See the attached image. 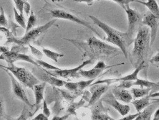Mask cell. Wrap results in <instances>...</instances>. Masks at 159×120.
I'll use <instances>...</instances> for the list:
<instances>
[{
  "instance_id": "obj_1",
  "label": "cell",
  "mask_w": 159,
  "mask_h": 120,
  "mask_svg": "<svg viewBox=\"0 0 159 120\" xmlns=\"http://www.w3.org/2000/svg\"><path fill=\"white\" fill-rule=\"evenodd\" d=\"M93 23L100 29H102L107 35L106 41L118 46L120 50L122 51L123 55L126 58H128V49L130 44L133 43L134 40L128 36L127 32H122L118 31L114 28L111 27V26L106 24V23L100 20L99 19L94 17V16L89 15Z\"/></svg>"
},
{
  "instance_id": "obj_2",
  "label": "cell",
  "mask_w": 159,
  "mask_h": 120,
  "mask_svg": "<svg viewBox=\"0 0 159 120\" xmlns=\"http://www.w3.org/2000/svg\"><path fill=\"white\" fill-rule=\"evenodd\" d=\"M133 43L131 63L133 66L136 68L140 63L145 62L151 46V32L147 26L139 27Z\"/></svg>"
},
{
  "instance_id": "obj_3",
  "label": "cell",
  "mask_w": 159,
  "mask_h": 120,
  "mask_svg": "<svg viewBox=\"0 0 159 120\" xmlns=\"http://www.w3.org/2000/svg\"><path fill=\"white\" fill-rule=\"evenodd\" d=\"M72 42L75 46H76L80 50H83L85 55L91 57V59L94 58L100 57L101 55H111L118 51V49L114 47L106 44L95 37H90L85 42H78L72 40H67Z\"/></svg>"
},
{
  "instance_id": "obj_4",
  "label": "cell",
  "mask_w": 159,
  "mask_h": 120,
  "mask_svg": "<svg viewBox=\"0 0 159 120\" xmlns=\"http://www.w3.org/2000/svg\"><path fill=\"white\" fill-rule=\"evenodd\" d=\"M0 68L4 70H7L13 74L21 84L25 86L33 89L36 84H39V80L34 76L31 72L27 70L25 68L16 66L14 64H11L9 66H4L0 65Z\"/></svg>"
},
{
  "instance_id": "obj_5",
  "label": "cell",
  "mask_w": 159,
  "mask_h": 120,
  "mask_svg": "<svg viewBox=\"0 0 159 120\" xmlns=\"http://www.w3.org/2000/svg\"><path fill=\"white\" fill-rule=\"evenodd\" d=\"M56 20H52L39 27L35 28H32L29 32H25V35L22 37L20 39L15 38V37H9L7 38V41L6 42L7 44L8 43H15L21 46H25V45H29L32 42H34L38 37L41 36L42 35L48 31L49 28L55 25Z\"/></svg>"
},
{
  "instance_id": "obj_6",
  "label": "cell",
  "mask_w": 159,
  "mask_h": 120,
  "mask_svg": "<svg viewBox=\"0 0 159 120\" xmlns=\"http://www.w3.org/2000/svg\"><path fill=\"white\" fill-rule=\"evenodd\" d=\"M50 14L52 15V17H55L56 19H62V20H67L72 21V22L78 23L79 25H81L84 26V27H88V29H90L91 31L95 32V34H97L98 37H102L101 35H100L98 32L93 28L90 24L88 22H86L83 19H80L78 17H77L76 15H72V14L68 12L63 10V9H53V10L50 11Z\"/></svg>"
},
{
  "instance_id": "obj_7",
  "label": "cell",
  "mask_w": 159,
  "mask_h": 120,
  "mask_svg": "<svg viewBox=\"0 0 159 120\" xmlns=\"http://www.w3.org/2000/svg\"><path fill=\"white\" fill-rule=\"evenodd\" d=\"M0 60H5L9 65L14 64V63L18 60L26 61V62L34 65L37 67H40L38 65V63L36 62L35 60L32 59L30 55L13 50H8L5 52V53H2L1 55H0Z\"/></svg>"
},
{
  "instance_id": "obj_8",
  "label": "cell",
  "mask_w": 159,
  "mask_h": 120,
  "mask_svg": "<svg viewBox=\"0 0 159 120\" xmlns=\"http://www.w3.org/2000/svg\"><path fill=\"white\" fill-rule=\"evenodd\" d=\"M93 59H89L88 60L83 61V63L78 66H77L74 69H59V70H52L51 71H48L49 74L55 77H61L64 79H67V78H74V79H80V75L79 74V70L85 65L93 63Z\"/></svg>"
},
{
  "instance_id": "obj_9",
  "label": "cell",
  "mask_w": 159,
  "mask_h": 120,
  "mask_svg": "<svg viewBox=\"0 0 159 120\" xmlns=\"http://www.w3.org/2000/svg\"><path fill=\"white\" fill-rule=\"evenodd\" d=\"M124 9L125 10L128 17V27L127 33L130 38H133V35L137 30V28L139 27L140 22L141 21V16L137 11L130 8L129 5L126 6Z\"/></svg>"
},
{
  "instance_id": "obj_10",
  "label": "cell",
  "mask_w": 159,
  "mask_h": 120,
  "mask_svg": "<svg viewBox=\"0 0 159 120\" xmlns=\"http://www.w3.org/2000/svg\"><path fill=\"white\" fill-rule=\"evenodd\" d=\"M143 25L147 26L151 29V46L155 42L157 35L158 25H159V17L158 16L153 15L151 12H148L145 14L142 20Z\"/></svg>"
},
{
  "instance_id": "obj_11",
  "label": "cell",
  "mask_w": 159,
  "mask_h": 120,
  "mask_svg": "<svg viewBox=\"0 0 159 120\" xmlns=\"http://www.w3.org/2000/svg\"><path fill=\"white\" fill-rule=\"evenodd\" d=\"M9 75V78L11 79V89H12V92L13 94L15 95L16 98H19L21 101H22L25 104H27L28 107H34V105H32L30 103V100L28 99V97L25 92V89H23L22 86L21 85L20 82L17 81V79H16V78L13 76V74L11 72H9V70H5Z\"/></svg>"
},
{
  "instance_id": "obj_12",
  "label": "cell",
  "mask_w": 159,
  "mask_h": 120,
  "mask_svg": "<svg viewBox=\"0 0 159 120\" xmlns=\"http://www.w3.org/2000/svg\"><path fill=\"white\" fill-rule=\"evenodd\" d=\"M102 102L107 103V104L113 107L116 111H118L122 116H125L130 112V108L128 105L123 104L118 102V99H116L115 96H113V93H108L106 96L101 98Z\"/></svg>"
},
{
  "instance_id": "obj_13",
  "label": "cell",
  "mask_w": 159,
  "mask_h": 120,
  "mask_svg": "<svg viewBox=\"0 0 159 120\" xmlns=\"http://www.w3.org/2000/svg\"><path fill=\"white\" fill-rule=\"evenodd\" d=\"M107 89H108V85L106 84H92L90 88L91 96L88 101V107L93 106L94 103L98 102L102 95L105 92H106Z\"/></svg>"
},
{
  "instance_id": "obj_14",
  "label": "cell",
  "mask_w": 159,
  "mask_h": 120,
  "mask_svg": "<svg viewBox=\"0 0 159 120\" xmlns=\"http://www.w3.org/2000/svg\"><path fill=\"white\" fill-rule=\"evenodd\" d=\"M102 101L100 100L94 103L92 109V119H98V120H113V117H110L108 111L106 109L102 104Z\"/></svg>"
},
{
  "instance_id": "obj_15",
  "label": "cell",
  "mask_w": 159,
  "mask_h": 120,
  "mask_svg": "<svg viewBox=\"0 0 159 120\" xmlns=\"http://www.w3.org/2000/svg\"><path fill=\"white\" fill-rule=\"evenodd\" d=\"M112 93H113V96H115L116 99L122 102L130 103L133 100L131 93L125 89L118 88V87L116 86V88L112 89Z\"/></svg>"
},
{
  "instance_id": "obj_16",
  "label": "cell",
  "mask_w": 159,
  "mask_h": 120,
  "mask_svg": "<svg viewBox=\"0 0 159 120\" xmlns=\"http://www.w3.org/2000/svg\"><path fill=\"white\" fill-rule=\"evenodd\" d=\"M45 86L46 82L43 81V83L36 84V85L34 86L33 89H32L34 93V96H35V103H34V106L36 107V110L35 112H34V114L39 109V105H40L42 101L44 100V93Z\"/></svg>"
},
{
  "instance_id": "obj_17",
  "label": "cell",
  "mask_w": 159,
  "mask_h": 120,
  "mask_svg": "<svg viewBox=\"0 0 159 120\" xmlns=\"http://www.w3.org/2000/svg\"><path fill=\"white\" fill-rule=\"evenodd\" d=\"M38 75L39 77L43 81H45L46 83H49L52 86L60 87L65 85V81L57 79V78H55V76H52V75L47 72L46 70H44V72H42L41 74H39Z\"/></svg>"
},
{
  "instance_id": "obj_18",
  "label": "cell",
  "mask_w": 159,
  "mask_h": 120,
  "mask_svg": "<svg viewBox=\"0 0 159 120\" xmlns=\"http://www.w3.org/2000/svg\"><path fill=\"white\" fill-rule=\"evenodd\" d=\"M155 102L151 103V104H149L148 107H146L145 109H143V111L142 112H140V114L135 119L136 120H150L151 119V116L153 114L154 110L156 109V101H154Z\"/></svg>"
},
{
  "instance_id": "obj_19",
  "label": "cell",
  "mask_w": 159,
  "mask_h": 120,
  "mask_svg": "<svg viewBox=\"0 0 159 120\" xmlns=\"http://www.w3.org/2000/svg\"><path fill=\"white\" fill-rule=\"evenodd\" d=\"M150 98H151L149 95H147L142 98H136V99L133 100L131 102L135 107V109L137 110V112H141L143 109L148 107L149 104H151V103L150 102Z\"/></svg>"
},
{
  "instance_id": "obj_20",
  "label": "cell",
  "mask_w": 159,
  "mask_h": 120,
  "mask_svg": "<svg viewBox=\"0 0 159 120\" xmlns=\"http://www.w3.org/2000/svg\"><path fill=\"white\" fill-rule=\"evenodd\" d=\"M103 70H104L96 69V68H93L91 70H85L83 69H81L79 70V74L80 75V76H83L84 78H85V79H93L99 76Z\"/></svg>"
},
{
  "instance_id": "obj_21",
  "label": "cell",
  "mask_w": 159,
  "mask_h": 120,
  "mask_svg": "<svg viewBox=\"0 0 159 120\" xmlns=\"http://www.w3.org/2000/svg\"><path fill=\"white\" fill-rule=\"evenodd\" d=\"M151 88H132L130 93L135 98H140L150 94Z\"/></svg>"
},
{
  "instance_id": "obj_22",
  "label": "cell",
  "mask_w": 159,
  "mask_h": 120,
  "mask_svg": "<svg viewBox=\"0 0 159 120\" xmlns=\"http://www.w3.org/2000/svg\"><path fill=\"white\" fill-rule=\"evenodd\" d=\"M140 3L143 4L148 8L151 13L158 16L159 17V7L156 2V0H148V2H140Z\"/></svg>"
},
{
  "instance_id": "obj_23",
  "label": "cell",
  "mask_w": 159,
  "mask_h": 120,
  "mask_svg": "<svg viewBox=\"0 0 159 120\" xmlns=\"http://www.w3.org/2000/svg\"><path fill=\"white\" fill-rule=\"evenodd\" d=\"M156 84V82L149 81L148 80L138 79L135 81H131V86H139L141 88H151Z\"/></svg>"
},
{
  "instance_id": "obj_24",
  "label": "cell",
  "mask_w": 159,
  "mask_h": 120,
  "mask_svg": "<svg viewBox=\"0 0 159 120\" xmlns=\"http://www.w3.org/2000/svg\"><path fill=\"white\" fill-rule=\"evenodd\" d=\"M43 53L47 56V57L50 58L51 60H52L54 62H56V63L58 62V58H62L64 56L63 54L57 53V52H54L49 50V49H47L44 48H43Z\"/></svg>"
},
{
  "instance_id": "obj_25",
  "label": "cell",
  "mask_w": 159,
  "mask_h": 120,
  "mask_svg": "<svg viewBox=\"0 0 159 120\" xmlns=\"http://www.w3.org/2000/svg\"><path fill=\"white\" fill-rule=\"evenodd\" d=\"M37 24V17L36 16L34 15V12L31 11V15H30L29 18H28V22L26 26V28H25V32H29L30 30H32V28H34V26Z\"/></svg>"
},
{
  "instance_id": "obj_26",
  "label": "cell",
  "mask_w": 159,
  "mask_h": 120,
  "mask_svg": "<svg viewBox=\"0 0 159 120\" xmlns=\"http://www.w3.org/2000/svg\"><path fill=\"white\" fill-rule=\"evenodd\" d=\"M14 13H15V17L17 22L20 25L22 28H26V21L24 17V15H21V14L18 13L16 8H14Z\"/></svg>"
},
{
  "instance_id": "obj_27",
  "label": "cell",
  "mask_w": 159,
  "mask_h": 120,
  "mask_svg": "<svg viewBox=\"0 0 159 120\" xmlns=\"http://www.w3.org/2000/svg\"><path fill=\"white\" fill-rule=\"evenodd\" d=\"M36 62L38 63V65L39 66L44 68V69H50V70H59L60 69L57 67H55L54 66V65H51V64H49V63H46L45 61H43L40 59H37L35 60Z\"/></svg>"
},
{
  "instance_id": "obj_28",
  "label": "cell",
  "mask_w": 159,
  "mask_h": 120,
  "mask_svg": "<svg viewBox=\"0 0 159 120\" xmlns=\"http://www.w3.org/2000/svg\"><path fill=\"white\" fill-rule=\"evenodd\" d=\"M0 26L5 27L8 26V21L5 17V13L2 7H0Z\"/></svg>"
},
{
  "instance_id": "obj_29",
  "label": "cell",
  "mask_w": 159,
  "mask_h": 120,
  "mask_svg": "<svg viewBox=\"0 0 159 120\" xmlns=\"http://www.w3.org/2000/svg\"><path fill=\"white\" fill-rule=\"evenodd\" d=\"M111 1H113L114 2H116L117 4H118L119 5L121 6V7H123V9H125L126 7V6L129 5V4L130 2H137L140 3V0H111Z\"/></svg>"
},
{
  "instance_id": "obj_30",
  "label": "cell",
  "mask_w": 159,
  "mask_h": 120,
  "mask_svg": "<svg viewBox=\"0 0 159 120\" xmlns=\"http://www.w3.org/2000/svg\"><path fill=\"white\" fill-rule=\"evenodd\" d=\"M28 46H29V48L30 49V50H31L32 53L33 54V55L35 56L36 58H37V59H41V58H43V53H42V52H40L39 50H37V48H34V46H32V45L29 44L28 45Z\"/></svg>"
},
{
  "instance_id": "obj_31",
  "label": "cell",
  "mask_w": 159,
  "mask_h": 120,
  "mask_svg": "<svg viewBox=\"0 0 159 120\" xmlns=\"http://www.w3.org/2000/svg\"><path fill=\"white\" fill-rule=\"evenodd\" d=\"M15 2L16 7L20 12L21 15H23V11H24V2L25 0H13Z\"/></svg>"
},
{
  "instance_id": "obj_32",
  "label": "cell",
  "mask_w": 159,
  "mask_h": 120,
  "mask_svg": "<svg viewBox=\"0 0 159 120\" xmlns=\"http://www.w3.org/2000/svg\"><path fill=\"white\" fill-rule=\"evenodd\" d=\"M43 113L48 117H49L51 115L50 110L48 107V103H47V101L44 98L43 100Z\"/></svg>"
},
{
  "instance_id": "obj_33",
  "label": "cell",
  "mask_w": 159,
  "mask_h": 120,
  "mask_svg": "<svg viewBox=\"0 0 159 120\" xmlns=\"http://www.w3.org/2000/svg\"><path fill=\"white\" fill-rule=\"evenodd\" d=\"M111 67H113V66H109V65H106V63H104V61L100 60L97 63L96 65H95V66L94 68H96V69H99L105 70V69H108V68H111Z\"/></svg>"
},
{
  "instance_id": "obj_34",
  "label": "cell",
  "mask_w": 159,
  "mask_h": 120,
  "mask_svg": "<svg viewBox=\"0 0 159 120\" xmlns=\"http://www.w3.org/2000/svg\"><path fill=\"white\" fill-rule=\"evenodd\" d=\"M4 113H5V109H4V102L2 98L0 96V119H2V117H4Z\"/></svg>"
},
{
  "instance_id": "obj_35",
  "label": "cell",
  "mask_w": 159,
  "mask_h": 120,
  "mask_svg": "<svg viewBox=\"0 0 159 120\" xmlns=\"http://www.w3.org/2000/svg\"><path fill=\"white\" fill-rule=\"evenodd\" d=\"M150 62L152 63V64L155 65L159 68V53L156 54V55H154L153 57L150 60Z\"/></svg>"
},
{
  "instance_id": "obj_36",
  "label": "cell",
  "mask_w": 159,
  "mask_h": 120,
  "mask_svg": "<svg viewBox=\"0 0 159 120\" xmlns=\"http://www.w3.org/2000/svg\"><path fill=\"white\" fill-rule=\"evenodd\" d=\"M139 114H140V112L136 113V114H129L128 115V116H125L120 119L121 120H133V119H135V118H136Z\"/></svg>"
},
{
  "instance_id": "obj_37",
  "label": "cell",
  "mask_w": 159,
  "mask_h": 120,
  "mask_svg": "<svg viewBox=\"0 0 159 120\" xmlns=\"http://www.w3.org/2000/svg\"><path fill=\"white\" fill-rule=\"evenodd\" d=\"M30 9H31V7H30V4H29V2L27 1H25L24 2V10L25 12V13H26V15H29L30 12Z\"/></svg>"
},
{
  "instance_id": "obj_38",
  "label": "cell",
  "mask_w": 159,
  "mask_h": 120,
  "mask_svg": "<svg viewBox=\"0 0 159 120\" xmlns=\"http://www.w3.org/2000/svg\"><path fill=\"white\" fill-rule=\"evenodd\" d=\"M49 117L46 116L44 113H41V114H39L37 116H36L33 119L34 120H48Z\"/></svg>"
},
{
  "instance_id": "obj_39",
  "label": "cell",
  "mask_w": 159,
  "mask_h": 120,
  "mask_svg": "<svg viewBox=\"0 0 159 120\" xmlns=\"http://www.w3.org/2000/svg\"><path fill=\"white\" fill-rule=\"evenodd\" d=\"M158 91H159V82H156L155 85L151 88L150 94H153V93H156V92H158Z\"/></svg>"
},
{
  "instance_id": "obj_40",
  "label": "cell",
  "mask_w": 159,
  "mask_h": 120,
  "mask_svg": "<svg viewBox=\"0 0 159 120\" xmlns=\"http://www.w3.org/2000/svg\"><path fill=\"white\" fill-rule=\"evenodd\" d=\"M93 1H94V0H73V2H85V3L87 4L88 6L93 5Z\"/></svg>"
},
{
  "instance_id": "obj_41",
  "label": "cell",
  "mask_w": 159,
  "mask_h": 120,
  "mask_svg": "<svg viewBox=\"0 0 159 120\" xmlns=\"http://www.w3.org/2000/svg\"><path fill=\"white\" fill-rule=\"evenodd\" d=\"M70 117V114H67L65 115V116L62 117H59V116H55L52 117V120H65L68 119V117Z\"/></svg>"
},
{
  "instance_id": "obj_42",
  "label": "cell",
  "mask_w": 159,
  "mask_h": 120,
  "mask_svg": "<svg viewBox=\"0 0 159 120\" xmlns=\"http://www.w3.org/2000/svg\"><path fill=\"white\" fill-rule=\"evenodd\" d=\"M25 107L24 108V109H23L22 114H21L19 117H17V119H27V116L26 115L27 114L26 113H25Z\"/></svg>"
},
{
  "instance_id": "obj_43",
  "label": "cell",
  "mask_w": 159,
  "mask_h": 120,
  "mask_svg": "<svg viewBox=\"0 0 159 120\" xmlns=\"http://www.w3.org/2000/svg\"><path fill=\"white\" fill-rule=\"evenodd\" d=\"M153 119L154 120H159V109H158L155 112V114H154V117H153Z\"/></svg>"
},
{
  "instance_id": "obj_44",
  "label": "cell",
  "mask_w": 159,
  "mask_h": 120,
  "mask_svg": "<svg viewBox=\"0 0 159 120\" xmlns=\"http://www.w3.org/2000/svg\"><path fill=\"white\" fill-rule=\"evenodd\" d=\"M149 96H150V98H154V97H156V96H159V91L158 92L151 94L149 95Z\"/></svg>"
},
{
  "instance_id": "obj_45",
  "label": "cell",
  "mask_w": 159,
  "mask_h": 120,
  "mask_svg": "<svg viewBox=\"0 0 159 120\" xmlns=\"http://www.w3.org/2000/svg\"><path fill=\"white\" fill-rule=\"evenodd\" d=\"M53 2H63L64 0H52Z\"/></svg>"
},
{
  "instance_id": "obj_46",
  "label": "cell",
  "mask_w": 159,
  "mask_h": 120,
  "mask_svg": "<svg viewBox=\"0 0 159 120\" xmlns=\"http://www.w3.org/2000/svg\"><path fill=\"white\" fill-rule=\"evenodd\" d=\"M154 101H157V102H159V98H158V99H153Z\"/></svg>"
},
{
  "instance_id": "obj_47",
  "label": "cell",
  "mask_w": 159,
  "mask_h": 120,
  "mask_svg": "<svg viewBox=\"0 0 159 120\" xmlns=\"http://www.w3.org/2000/svg\"><path fill=\"white\" fill-rule=\"evenodd\" d=\"M25 1H28V0H25Z\"/></svg>"
}]
</instances>
